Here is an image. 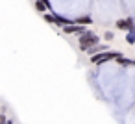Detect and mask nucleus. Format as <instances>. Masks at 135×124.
<instances>
[{
    "label": "nucleus",
    "instance_id": "20e7f679",
    "mask_svg": "<svg viewBox=\"0 0 135 124\" xmlns=\"http://www.w3.org/2000/svg\"><path fill=\"white\" fill-rule=\"evenodd\" d=\"M102 50H107V46H105V45H100V43H98V45L91 46V48H89L87 52H89L91 56H96V54H98V52H102Z\"/></svg>",
    "mask_w": 135,
    "mask_h": 124
},
{
    "label": "nucleus",
    "instance_id": "6e6552de",
    "mask_svg": "<svg viewBox=\"0 0 135 124\" xmlns=\"http://www.w3.org/2000/svg\"><path fill=\"white\" fill-rule=\"evenodd\" d=\"M104 37H105V41H111V39H113V34H111V32H105Z\"/></svg>",
    "mask_w": 135,
    "mask_h": 124
},
{
    "label": "nucleus",
    "instance_id": "9d476101",
    "mask_svg": "<svg viewBox=\"0 0 135 124\" xmlns=\"http://www.w3.org/2000/svg\"><path fill=\"white\" fill-rule=\"evenodd\" d=\"M6 124H13V122H9V120H6Z\"/></svg>",
    "mask_w": 135,
    "mask_h": 124
},
{
    "label": "nucleus",
    "instance_id": "0eeeda50",
    "mask_svg": "<svg viewBox=\"0 0 135 124\" xmlns=\"http://www.w3.org/2000/svg\"><path fill=\"white\" fill-rule=\"evenodd\" d=\"M35 8H37L39 11H45V9H46V6H45V4L41 2V0H39V2H35Z\"/></svg>",
    "mask_w": 135,
    "mask_h": 124
},
{
    "label": "nucleus",
    "instance_id": "f03ea898",
    "mask_svg": "<svg viewBox=\"0 0 135 124\" xmlns=\"http://www.w3.org/2000/svg\"><path fill=\"white\" fill-rule=\"evenodd\" d=\"M120 54L118 52H104V54H96L91 58V63H104V61H109V59H115L118 58Z\"/></svg>",
    "mask_w": 135,
    "mask_h": 124
},
{
    "label": "nucleus",
    "instance_id": "1a4fd4ad",
    "mask_svg": "<svg viewBox=\"0 0 135 124\" xmlns=\"http://www.w3.org/2000/svg\"><path fill=\"white\" fill-rule=\"evenodd\" d=\"M45 21H48V22H54V17H52V15H45Z\"/></svg>",
    "mask_w": 135,
    "mask_h": 124
},
{
    "label": "nucleus",
    "instance_id": "f257e3e1",
    "mask_svg": "<svg viewBox=\"0 0 135 124\" xmlns=\"http://www.w3.org/2000/svg\"><path fill=\"white\" fill-rule=\"evenodd\" d=\"M100 43V37L96 35V34H93V32H89V30H85L81 35H80V48L81 50H89L91 46H94V45H98Z\"/></svg>",
    "mask_w": 135,
    "mask_h": 124
},
{
    "label": "nucleus",
    "instance_id": "423d86ee",
    "mask_svg": "<svg viewBox=\"0 0 135 124\" xmlns=\"http://www.w3.org/2000/svg\"><path fill=\"white\" fill-rule=\"evenodd\" d=\"M126 39H128V43H129V45H133V43H135V34H133V32H129Z\"/></svg>",
    "mask_w": 135,
    "mask_h": 124
},
{
    "label": "nucleus",
    "instance_id": "39448f33",
    "mask_svg": "<svg viewBox=\"0 0 135 124\" xmlns=\"http://www.w3.org/2000/svg\"><path fill=\"white\" fill-rule=\"evenodd\" d=\"M76 22H78V26H80V24H91L93 21H91V17H80Z\"/></svg>",
    "mask_w": 135,
    "mask_h": 124
},
{
    "label": "nucleus",
    "instance_id": "7ed1b4c3",
    "mask_svg": "<svg viewBox=\"0 0 135 124\" xmlns=\"http://www.w3.org/2000/svg\"><path fill=\"white\" fill-rule=\"evenodd\" d=\"M63 32H65V34H80V35H81V34L85 32V28H81V26H78V24H76V26H74V24H67V26L63 28Z\"/></svg>",
    "mask_w": 135,
    "mask_h": 124
}]
</instances>
